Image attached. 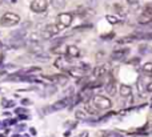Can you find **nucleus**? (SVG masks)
Returning <instances> with one entry per match:
<instances>
[{"instance_id":"obj_12","label":"nucleus","mask_w":152,"mask_h":137,"mask_svg":"<svg viewBox=\"0 0 152 137\" xmlns=\"http://www.w3.org/2000/svg\"><path fill=\"white\" fill-rule=\"evenodd\" d=\"M119 92H120V96H121V97H128V96H131L132 89H131V87H129V85L121 84L120 88H119Z\"/></svg>"},{"instance_id":"obj_33","label":"nucleus","mask_w":152,"mask_h":137,"mask_svg":"<svg viewBox=\"0 0 152 137\" xmlns=\"http://www.w3.org/2000/svg\"><path fill=\"white\" fill-rule=\"evenodd\" d=\"M145 91H147V92H150V93H152V83H148V84L145 85Z\"/></svg>"},{"instance_id":"obj_38","label":"nucleus","mask_w":152,"mask_h":137,"mask_svg":"<svg viewBox=\"0 0 152 137\" xmlns=\"http://www.w3.org/2000/svg\"><path fill=\"white\" fill-rule=\"evenodd\" d=\"M86 136H88V132H81L80 135H79V137H86Z\"/></svg>"},{"instance_id":"obj_4","label":"nucleus","mask_w":152,"mask_h":137,"mask_svg":"<svg viewBox=\"0 0 152 137\" xmlns=\"http://www.w3.org/2000/svg\"><path fill=\"white\" fill-rule=\"evenodd\" d=\"M47 7H48V1H47V0H32L31 5H29L31 11H32V12H35V13L45 12Z\"/></svg>"},{"instance_id":"obj_40","label":"nucleus","mask_w":152,"mask_h":137,"mask_svg":"<svg viewBox=\"0 0 152 137\" xmlns=\"http://www.w3.org/2000/svg\"><path fill=\"white\" fill-rule=\"evenodd\" d=\"M21 137H31V136H28V135H23Z\"/></svg>"},{"instance_id":"obj_2","label":"nucleus","mask_w":152,"mask_h":137,"mask_svg":"<svg viewBox=\"0 0 152 137\" xmlns=\"http://www.w3.org/2000/svg\"><path fill=\"white\" fill-rule=\"evenodd\" d=\"M92 104H94L99 111H105V109H110L111 107H112V101L108 97L102 96V95L92 96Z\"/></svg>"},{"instance_id":"obj_42","label":"nucleus","mask_w":152,"mask_h":137,"mask_svg":"<svg viewBox=\"0 0 152 137\" xmlns=\"http://www.w3.org/2000/svg\"><path fill=\"white\" fill-rule=\"evenodd\" d=\"M0 137H4V135H0Z\"/></svg>"},{"instance_id":"obj_26","label":"nucleus","mask_w":152,"mask_h":137,"mask_svg":"<svg viewBox=\"0 0 152 137\" xmlns=\"http://www.w3.org/2000/svg\"><path fill=\"white\" fill-rule=\"evenodd\" d=\"M15 105V103H13L12 100H3V107L4 108H11V107Z\"/></svg>"},{"instance_id":"obj_14","label":"nucleus","mask_w":152,"mask_h":137,"mask_svg":"<svg viewBox=\"0 0 152 137\" xmlns=\"http://www.w3.org/2000/svg\"><path fill=\"white\" fill-rule=\"evenodd\" d=\"M28 51H29L31 53H34L35 56H36V55H39V53L43 52V47L39 44V43H32V44L29 45Z\"/></svg>"},{"instance_id":"obj_31","label":"nucleus","mask_w":152,"mask_h":137,"mask_svg":"<svg viewBox=\"0 0 152 137\" xmlns=\"http://www.w3.org/2000/svg\"><path fill=\"white\" fill-rule=\"evenodd\" d=\"M26 128H27L26 124H19V127H16V130H18V132H21V130H24Z\"/></svg>"},{"instance_id":"obj_11","label":"nucleus","mask_w":152,"mask_h":137,"mask_svg":"<svg viewBox=\"0 0 152 137\" xmlns=\"http://www.w3.org/2000/svg\"><path fill=\"white\" fill-rule=\"evenodd\" d=\"M66 52L69 57H77V56L80 55V51H79V48L76 47V45H68V47L66 48Z\"/></svg>"},{"instance_id":"obj_30","label":"nucleus","mask_w":152,"mask_h":137,"mask_svg":"<svg viewBox=\"0 0 152 137\" xmlns=\"http://www.w3.org/2000/svg\"><path fill=\"white\" fill-rule=\"evenodd\" d=\"M15 112H16L18 115H20V113H26V115H27V113H28V111H27L26 108H18Z\"/></svg>"},{"instance_id":"obj_13","label":"nucleus","mask_w":152,"mask_h":137,"mask_svg":"<svg viewBox=\"0 0 152 137\" xmlns=\"http://www.w3.org/2000/svg\"><path fill=\"white\" fill-rule=\"evenodd\" d=\"M52 81L58 83L59 85H66L68 83V77L66 75H55V76H52Z\"/></svg>"},{"instance_id":"obj_41","label":"nucleus","mask_w":152,"mask_h":137,"mask_svg":"<svg viewBox=\"0 0 152 137\" xmlns=\"http://www.w3.org/2000/svg\"><path fill=\"white\" fill-rule=\"evenodd\" d=\"M12 137H21V136H19V135H15V136H12Z\"/></svg>"},{"instance_id":"obj_43","label":"nucleus","mask_w":152,"mask_h":137,"mask_svg":"<svg viewBox=\"0 0 152 137\" xmlns=\"http://www.w3.org/2000/svg\"><path fill=\"white\" fill-rule=\"evenodd\" d=\"M0 48H1V43H0Z\"/></svg>"},{"instance_id":"obj_7","label":"nucleus","mask_w":152,"mask_h":137,"mask_svg":"<svg viewBox=\"0 0 152 137\" xmlns=\"http://www.w3.org/2000/svg\"><path fill=\"white\" fill-rule=\"evenodd\" d=\"M64 28H66V27L61 25L60 23H58V24H48V25L44 28V31H47L48 33H50L51 36L53 37L55 35H58L59 32H60L61 29H64Z\"/></svg>"},{"instance_id":"obj_21","label":"nucleus","mask_w":152,"mask_h":137,"mask_svg":"<svg viewBox=\"0 0 152 137\" xmlns=\"http://www.w3.org/2000/svg\"><path fill=\"white\" fill-rule=\"evenodd\" d=\"M134 37L132 36H127V37H121V39H119L118 40V44H128V43H131V41H134Z\"/></svg>"},{"instance_id":"obj_32","label":"nucleus","mask_w":152,"mask_h":137,"mask_svg":"<svg viewBox=\"0 0 152 137\" xmlns=\"http://www.w3.org/2000/svg\"><path fill=\"white\" fill-rule=\"evenodd\" d=\"M139 61H140V57H134V59H131L128 63H129V64H137Z\"/></svg>"},{"instance_id":"obj_5","label":"nucleus","mask_w":152,"mask_h":137,"mask_svg":"<svg viewBox=\"0 0 152 137\" xmlns=\"http://www.w3.org/2000/svg\"><path fill=\"white\" fill-rule=\"evenodd\" d=\"M72 19H74V16H72V13H69V12H61V13H59V16H58V21L61 24V25L66 27V28L71 25Z\"/></svg>"},{"instance_id":"obj_15","label":"nucleus","mask_w":152,"mask_h":137,"mask_svg":"<svg viewBox=\"0 0 152 137\" xmlns=\"http://www.w3.org/2000/svg\"><path fill=\"white\" fill-rule=\"evenodd\" d=\"M84 109H86V112L88 115H91V116H96V115H99V109L96 108V107L94 105V104H87L84 105Z\"/></svg>"},{"instance_id":"obj_20","label":"nucleus","mask_w":152,"mask_h":137,"mask_svg":"<svg viewBox=\"0 0 152 137\" xmlns=\"http://www.w3.org/2000/svg\"><path fill=\"white\" fill-rule=\"evenodd\" d=\"M52 5H53V8H58V9L64 8V5H66V0H52Z\"/></svg>"},{"instance_id":"obj_28","label":"nucleus","mask_w":152,"mask_h":137,"mask_svg":"<svg viewBox=\"0 0 152 137\" xmlns=\"http://www.w3.org/2000/svg\"><path fill=\"white\" fill-rule=\"evenodd\" d=\"M3 124L5 125V127H10V125H13V124H16V120H5V121H3Z\"/></svg>"},{"instance_id":"obj_44","label":"nucleus","mask_w":152,"mask_h":137,"mask_svg":"<svg viewBox=\"0 0 152 137\" xmlns=\"http://www.w3.org/2000/svg\"><path fill=\"white\" fill-rule=\"evenodd\" d=\"M151 107H152V104H151Z\"/></svg>"},{"instance_id":"obj_1","label":"nucleus","mask_w":152,"mask_h":137,"mask_svg":"<svg viewBox=\"0 0 152 137\" xmlns=\"http://www.w3.org/2000/svg\"><path fill=\"white\" fill-rule=\"evenodd\" d=\"M19 23H20V16L13 13V12H5L4 15L0 17V25L5 27V28L18 25Z\"/></svg>"},{"instance_id":"obj_37","label":"nucleus","mask_w":152,"mask_h":137,"mask_svg":"<svg viewBox=\"0 0 152 137\" xmlns=\"http://www.w3.org/2000/svg\"><path fill=\"white\" fill-rule=\"evenodd\" d=\"M19 117H20L21 120H27V119H28V116H27V115H24V116H23V115H19Z\"/></svg>"},{"instance_id":"obj_25","label":"nucleus","mask_w":152,"mask_h":137,"mask_svg":"<svg viewBox=\"0 0 152 137\" xmlns=\"http://www.w3.org/2000/svg\"><path fill=\"white\" fill-rule=\"evenodd\" d=\"M144 15H145V16H150V17H152V4H148L147 7L144 8Z\"/></svg>"},{"instance_id":"obj_35","label":"nucleus","mask_w":152,"mask_h":137,"mask_svg":"<svg viewBox=\"0 0 152 137\" xmlns=\"http://www.w3.org/2000/svg\"><path fill=\"white\" fill-rule=\"evenodd\" d=\"M21 104H24V105H29V104H31V101L27 100V99H24V100H21Z\"/></svg>"},{"instance_id":"obj_19","label":"nucleus","mask_w":152,"mask_h":137,"mask_svg":"<svg viewBox=\"0 0 152 137\" xmlns=\"http://www.w3.org/2000/svg\"><path fill=\"white\" fill-rule=\"evenodd\" d=\"M103 85V83L100 81V80H97V81H92V83H88V84L86 85L88 89H95V88H100Z\"/></svg>"},{"instance_id":"obj_10","label":"nucleus","mask_w":152,"mask_h":137,"mask_svg":"<svg viewBox=\"0 0 152 137\" xmlns=\"http://www.w3.org/2000/svg\"><path fill=\"white\" fill-rule=\"evenodd\" d=\"M132 37L135 40H152V33L151 32H135Z\"/></svg>"},{"instance_id":"obj_24","label":"nucleus","mask_w":152,"mask_h":137,"mask_svg":"<svg viewBox=\"0 0 152 137\" xmlns=\"http://www.w3.org/2000/svg\"><path fill=\"white\" fill-rule=\"evenodd\" d=\"M63 64H64V57H59L55 60V63H53V65L56 67V68L59 69H63Z\"/></svg>"},{"instance_id":"obj_29","label":"nucleus","mask_w":152,"mask_h":137,"mask_svg":"<svg viewBox=\"0 0 152 137\" xmlns=\"http://www.w3.org/2000/svg\"><path fill=\"white\" fill-rule=\"evenodd\" d=\"M107 137H124V136L121 135V133H119V132H110Z\"/></svg>"},{"instance_id":"obj_23","label":"nucleus","mask_w":152,"mask_h":137,"mask_svg":"<svg viewBox=\"0 0 152 137\" xmlns=\"http://www.w3.org/2000/svg\"><path fill=\"white\" fill-rule=\"evenodd\" d=\"M113 8H115V9L118 11V12L120 13L121 16H126V15H127V9L123 7V5H120V4H115V7H113Z\"/></svg>"},{"instance_id":"obj_34","label":"nucleus","mask_w":152,"mask_h":137,"mask_svg":"<svg viewBox=\"0 0 152 137\" xmlns=\"http://www.w3.org/2000/svg\"><path fill=\"white\" fill-rule=\"evenodd\" d=\"M115 36V33H113V32H111L110 35H104V36H102L103 39H112V37Z\"/></svg>"},{"instance_id":"obj_36","label":"nucleus","mask_w":152,"mask_h":137,"mask_svg":"<svg viewBox=\"0 0 152 137\" xmlns=\"http://www.w3.org/2000/svg\"><path fill=\"white\" fill-rule=\"evenodd\" d=\"M66 124H67V125H68V127H69V128H74V124H76V123H75V121H67V123H66Z\"/></svg>"},{"instance_id":"obj_6","label":"nucleus","mask_w":152,"mask_h":137,"mask_svg":"<svg viewBox=\"0 0 152 137\" xmlns=\"http://www.w3.org/2000/svg\"><path fill=\"white\" fill-rule=\"evenodd\" d=\"M128 53H129V49H128V48H121V49H116V51H113V52L111 53V59H112V60H115V61H120V60H123V59L126 57Z\"/></svg>"},{"instance_id":"obj_3","label":"nucleus","mask_w":152,"mask_h":137,"mask_svg":"<svg viewBox=\"0 0 152 137\" xmlns=\"http://www.w3.org/2000/svg\"><path fill=\"white\" fill-rule=\"evenodd\" d=\"M72 101V97H66V99H61V100L56 101V103H53L52 105L47 107V108L43 109V112L44 113H51V112H55V111H61V109L67 108V107L71 104Z\"/></svg>"},{"instance_id":"obj_16","label":"nucleus","mask_w":152,"mask_h":137,"mask_svg":"<svg viewBox=\"0 0 152 137\" xmlns=\"http://www.w3.org/2000/svg\"><path fill=\"white\" fill-rule=\"evenodd\" d=\"M68 75L69 76H74V77H81L84 75V72L81 71L80 68H71V69H68Z\"/></svg>"},{"instance_id":"obj_17","label":"nucleus","mask_w":152,"mask_h":137,"mask_svg":"<svg viewBox=\"0 0 152 137\" xmlns=\"http://www.w3.org/2000/svg\"><path fill=\"white\" fill-rule=\"evenodd\" d=\"M105 20H107L110 24H112V25H115V24H120V19H119L118 16H113V15H107L105 16Z\"/></svg>"},{"instance_id":"obj_27","label":"nucleus","mask_w":152,"mask_h":137,"mask_svg":"<svg viewBox=\"0 0 152 137\" xmlns=\"http://www.w3.org/2000/svg\"><path fill=\"white\" fill-rule=\"evenodd\" d=\"M91 24H84V25H80V27H76V28L74 29V31L76 32V31H83V29H89L91 28Z\"/></svg>"},{"instance_id":"obj_9","label":"nucleus","mask_w":152,"mask_h":137,"mask_svg":"<svg viewBox=\"0 0 152 137\" xmlns=\"http://www.w3.org/2000/svg\"><path fill=\"white\" fill-rule=\"evenodd\" d=\"M105 92H107L110 96L116 95V92H118V87H116V83L113 81V80H111V81L107 83V85H105Z\"/></svg>"},{"instance_id":"obj_39","label":"nucleus","mask_w":152,"mask_h":137,"mask_svg":"<svg viewBox=\"0 0 152 137\" xmlns=\"http://www.w3.org/2000/svg\"><path fill=\"white\" fill-rule=\"evenodd\" d=\"M29 130H31V133H32V135H36V129H35V128H31V129H29Z\"/></svg>"},{"instance_id":"obj_18","label":"nucleus","mask_w":152,"mask_h":137,"mask_svg":"<svg viewBox=\"0 0 152 137\" xmlns=\"http://www.w3.org/2000/svg\"><path fill=\"white\" fill-rule=\"evenodd\" d=\"M75 119L80 120V121H87V115L83 111H76L75 112Z\"/></svg>"},{"instance_id":"obj_22","label":"nucleus","mask_w":152,"mask_h":137,"mask_svg":"<svg viewBox=\"0 0 152 137\" xmlns=\"http://www.w3.org/2000/svg\"><path fill=\"white\" fill-rule=\"evenodd\" d=\"M142 71L144 72V73H152V63L150 61V63H145L144 65L142 67Z\"/></svg>"},{"instance_id":"obj_8","label":"nucleus","mask_w":152,"mask_h":137,"mask_svg":"<svg viewBox=\"0 0 152 137\" xmlns=\"http://www.w3.org/2000/svg\"><path fill=\"white\" fill-rule=\"evenodd\" d=\"M108 72V68L107 65H97L96 68L94 69V72H92V75H94L95 77H97V79H100V77L105 76Z\"/></svg>"}]
</instances>
